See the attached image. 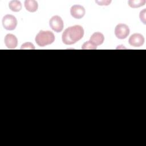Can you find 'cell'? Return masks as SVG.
Listing matches in <instances>:
<instances>
[{"mask_svg": "<svg viewBox=\"0 0 146 146\" xmlns=\"http://www.w3.org/2000/svg\"><path fill=\"white\" fill-rule=\"evenodd\" d=\"M95 2L100 6H108L111 2V1H96Z\"/></svg>", "mask_w": 146, "mask_h": 146, "instance_id": "cell-16", "label": "cell"}, {"mask_svg": "<svg viewBox=\"0 0 146 146\" xmlns=\"http://www.w3.org/2000/svg\"><path fill=\"white\" fill-rule=\"evenodd\" d=\"M104 40L103 34L100 32H95L90 37V41L95 46L102 44Z\"/></svg>", "mask_w": 146, "mask_h": 146, "instance_id": "cell-9", "label": "cell"}, {"mask_svg": "<svg viewBox=\"0 0 146 146\" xmlns=\"http://www.w3.org/2000/svg\"><path fill=\"white\" fill-rule=\"evenodd\" d=\"M85 9L79 5H73L70 9V14L75 19H81L85 15Z\"/></svg>", "mask_w": 146, "mask_h": 146, "instance_id": "cell-7", "label": "cell"}, {"mask_svg": "<svg viewBox=\"0 0 146 146\" xmlns=\"http://www.w3.org/2000/svg\"><path fill=\"white\" fill-rule=\"evenodd\" d=\"M130 32L128 26L124 23L118 24L115 29V34L119 39H125Z\"/></svg>", "mask_w": 146, "mask_h": 146, "instance_id": "cell-4", "label": "cell"}, {"mask_svg": "<svg viewBox=\"0 0 146 146\" xmlns=\"http://www.w3.org/2000/svg\"><path fill=\"white\" fill-rule=\"evenodd\" d=\"M2 25L7 30H14L17 25V20L15 16L10 14L5 15L2 18Z\"/></svg>", "mask_w": 146, "mask_h": 146, "instance_id": "cell-3", "label": "cell"}, {"mask_svg": "<svg viewBox=\"0 0 146 146\" xmlns=\"http://www.w3.org/2000/svg\"><path fill=\"white\" fill-rule=\"evenodd\" d=\"M84 35V29L80 25H75L67 28L62 34L63 42L67 45H71L80 40Z\"/></svg>", "mask_w": 146, "mask_h": 146, "instance_id": "cell-1", "label": "cell"}, {"mask_svg": "<svg viewBox=\"0 0 146 146\" xmlns=\"http://www.w3.org/2000/svg\"><path fill=\"white\" fill-rule=\"evenodd\" d=\"M139 17L141 21H142L144 24H145V9L140 11Z\"/></svg>", "mask_w": 146, "mask_h": 146, "instance_id": "cell-15", "label": "cell"}, {"mask_svg": "<svg viewBox=\"0 0 146 146\" xmlns=\"http://www.w3.org/2000/svg\"><path fill=\"white\" fill-rule=\"evenodd\" d=\"M26 9L29 12H35L38 10V2L34 0H26L24 3Z\"/></svg>", "mask_w": 146, "mask_h": 146, "instance_id": "cell-10", "label": "cell"}, {"mask_svg": "<svg viewBox=\"0 0 146 146\" xmlns=\"http://www.w3.org/2000/svg\"><path fill=\"white\" fill-rule=\"evenodd\" d=\"M6 46L10 49L15 48L18 45V39L17 37L11 34H7L4 39Z\"/></svg>", "mask_w": 146, "mask_h": 146, "instance_id": "cell-8", "label": "cell"}, {"mask_svg": "<svg viewBox=\"0 0 146 146\" xmlns=\"http://www.w3.org/2000/svg\"><path fill=\"white\" fill-rule=\"evenodd\" d=\"M49 25L50 27L56 33L61 32L64 26L62 19L58 15H54L50 19Z\"/></svg>", "mask_w": 146, "mask_h": 146, "instance_id": "cell-5", "label": "cell"}, {"mask_svg": "<svg viewBox=\"0 0 146 146\" xmlns=\"http://www.w3.org/2000/svg\"><path fill=\"white\" fill-rule=\"evenodd\" d=\"M96 48L97 47L94 45L90 40L84 42L82 46V49L83 50H95Z\"/></svg>", "mask_w": 146, "mask_h": 146, "instance_id": "cell-13", "label": "cell"}, {"mask_svg": "<svg viewBox=\"0 0 146 146\" xmlns=\"http://www.w3.org/2000/svg\"><path fill=\"white\" fill-rule=\"evenodd\" d=\"M35 40L38 46L44 47L54 42L55 35L51 31L40 30L36 34Z\"/></svg>", "mask_w": 146, "mask_h": 146, "instance_id": "cell-2", "label": "cell"}, {"mask_svg": "<svg viewBox=\"0 0 146 146\" xmlns=\"http://www.w3.org/2000/svg\"><path fill=\"white\" fill-rule=\"evenodd\" d=\"M21 49H24V50H26V49H31V50H34L35 49V47L34 46V44L31 43V42H26L23 44H22L21 47Z\"/></svg>", "mask_w": 146, "mask_h": 146, "instance_id": "cell-14", "label": "cell"}, {"mask_svg": "<svg viewBox=\"0 0 146 146\" xmlns=\"http://www.w3.org/2000/svg\"><path fill=\"white\" fill-rule=\"evenodd\" d=\"M9 7L14 12H18L22 9V4L19 1H11L9 3Z\"/></svg>", "mask_w": 146, "mask_h": 146, "instance_id": "cell-11", "label": "cell"}, {"mask_svg": "<svg viewBox=\"0 0 146 146\" xmlns=\"http://www.w3.org/2000/svg\"><path fill=\"white\" fill-rule=\"evenodd\" d=\"M144 37L139 33H135L131 35L128 39L129 44L133 47H140L144 43Z\"/></svg>", "mask_w": 146, "mask_h": 146, "instance_id": "cell-6", "label": "cell"}, {"mask_svg": "<svg viewBox=\"0 0 146 146\" xmlns=\"http://www.w3.org/2000/svg\"><path fill=\"white\" fill-rule=\"evenodd\" d=\"M128 5L132 8H138L143 6L145 3V0H129L128 1Z\"/></svg>", "mask_w": 146, "mask_h": 146, "instance_id": "cell-12", "label": "cell"}]
</instances>
